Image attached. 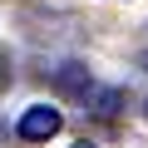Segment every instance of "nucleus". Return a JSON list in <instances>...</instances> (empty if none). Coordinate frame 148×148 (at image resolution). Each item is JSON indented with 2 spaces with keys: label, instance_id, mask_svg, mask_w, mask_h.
I'll return each mask as SVG.
<instances>
[{
  "label": "nucleus",
  "instance_id": "1",
  "mask_svg": "<svg viewBox=\"0 0 148 148\" xmlns=\"http://www.w3.org/2000/svg\"><path fill=\"white\" fill-rule=\"evenodd\" d=\"M59 128H64V114L49 109V104L25 109V119H20V138H25V143H45V138H54Z\"/></svg>",
  "mask_w": 148,
  "mask_h": 148
},
{
  "label": "nucleus",
  "instance_id": "2",
  "mask_svg": "<svg viewBox=\"0 0 148 148\" xmlns=\"http://www.w3.org/2000/svg\"><path fill=\"white\" fill-rule=\"evenodd\" d=\"M84 99H89V114H99V119H119V104H123V94L119 89H84Z\"/></svg>",
  "mask_w": 148,
  "mask_h": 148
},
{
  "label": "nucleus",
  "instance_id": "3",
  "mask_svg": "<svg viewBox=\"0 0 148 148\" xmlns=\"http://www.w3.org/2000/svg\"><path fill=\"white\" fill-rule=\"evenodd\" d=\"M94 79H89V69L84 64H64L59 69V89H89Z\"/></svg>",
  "mask_w": 148,
  "mask_h": 148
},
{
  "label": "nucleus",
  "instance_id": "4",
  "mask_svg": "<svg viewBox=\"0 0 148 148\" xmlns=\"http://www.w3.org/2000/svg\"><path fill=\"white\" fill-rule=\"evenodd\" d=\"M74 148H94V143H74Z\"/></svg>",
  "mask_w": 148,
  "mask_h": 148
}]
</instances>
